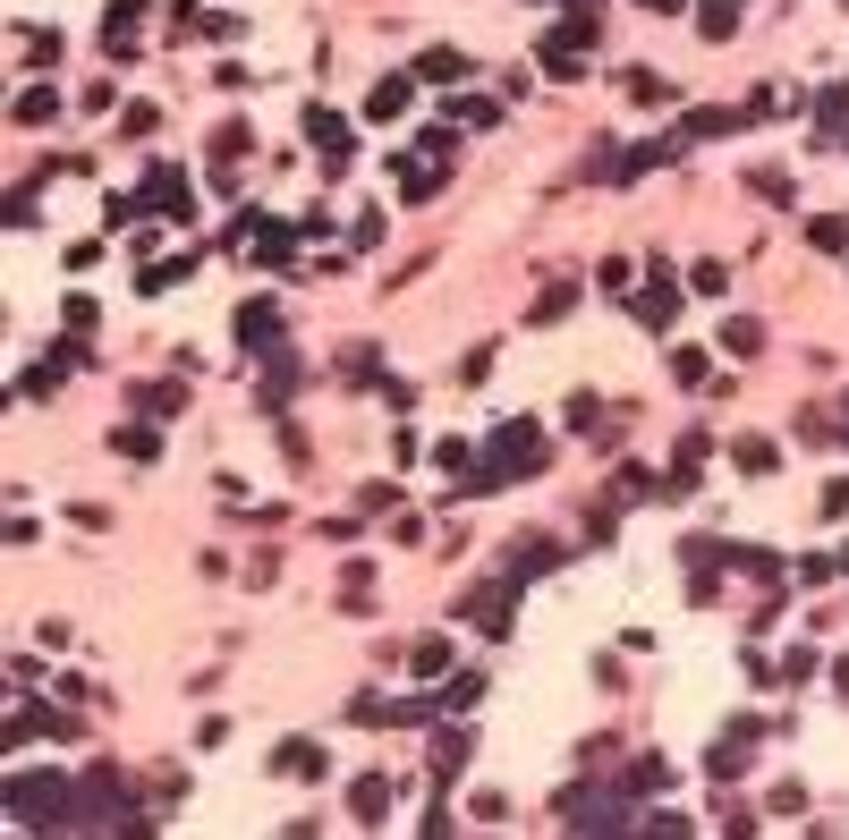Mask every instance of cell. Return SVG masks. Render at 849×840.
I'll return each mask as SVG.
<instances>
[{
    "label": "cell",
    "mask_w": 849,
    "mask_h": 840,
    "mask_svg": "<svg viewBox=\"0 0 849 840\" xmlns=\"http://www.w3.org/2000/svg\"><path fill=\"white\" fill-rule=\"evenodd\" d=\"M569 306H578V281H553V290L535 297V323H561V315H569Z\"/></svg>",
    "instance_id": "obj_16"
},
{
    "label": "cell",
    "mask_w": 849,
    "mask_h": 840,
    "mask_svg": "<svg viewBox=\"0 0 849 840\" xmlns=\"http://www.w3.org/2000/svg\"><path fill=\"white\" fill-rule=\"evenodd\" d=\"M841 120H849V86H824V94H816V128L833 136Z\"/></svg>",
    "instance_id": "obj_18"
},
{
    "label": "cell",
    "mask_w": 849,
    "mask_h": 840,
    "mask_svg": "<svg viewBox=\"0 0 849 840\" xmlns=\"http://www.w3.org/2000/svg\"><path fill=\"white\" fill-rule=\"evenodd\" d=\"M807 247H824V256H841V247H849V222H841V213H824V222H807Z\"/></svg>",
    "instance_id": "obj_17"
},
{
    "label": "cell",
    "mask_w": 849,
    "mask_h": 840,
    "mask_svg": "<svg viewBox=\"0 0 849 840\" xmlns=\"http://www.w3.org/2000/svg\"><path fill=\"white\" fill-rule=\"evenodd\" d=\"M272 773H290V781H315V773H324V747L290 739V747H281V756H272Z\"/></svg>",
    "instance_id": "obj_11"
},
{
    "label": "cell",
    "mask_w": 849,
    "mask_h": 840,
    "mask_svg": "<svg viewBox=\"0 0 849 840\" xmlns=\"http://www.w3.org/2000/svg\"><path fill=\"white\" fill-rule=\"evenodd\" d=\"M731 458H739L748 476H773V442H731Z\"/></svg>",
    "instance_id": "obj_21"
},
{
    "label": "cell",
    "mask_w": 849,
    "mask_h": 840,
    "mask_svg": "<svg viewBox=\"0 0 849 840\" xmlns=\"http://www.w3.org/2000/svg\"><path fill=\"white\" fill-rule=\"evenodd\" d=\"M671 315H680V290H671V281H654V290L637 297V323H646V331H671Z\"/></svg>",
    "instance_id": "obj_10"
},
{
    "label": "cell",
    "mask_w": 849,
    "mask_h": 840,
    "mask_svg": "<svg viewBox=\"0 0 849 840\" xmlns=\"http://www.w3.org/2000/svg\"><path fill=\"white\" fill-rule=\"evenodd\" d=\"M52 111H60V94H52V86H26V94H18V128H43Z\"/></svg>",
    "instance_id": "obj_13"
},
{
    "label": "cell",
    "mask_w": 849,
    "mask_h": 840,
    "mask_svg": "<svg viewBox=\"0 0 849 840\" xmlns=\"http://www.w3.org/2000/svg\"><path fill=\"white\" fill-rule=\"evenodd\" d=\"M697 26H705V34H714V43H722V34L739 26V0H705V9H697Z\"/></svg>",
    "instance_id": "obj_19"
},
{
    "label": "cell",
    "mask_w": 849,
    "mask_h": 840,
    "mask_svg": "<svg viewBox=\"0 0 849 840\" xmlns=\"http://www.w3.org/2000/svg\"><path fill=\"white\" fill-rule=\"evenodd\" d=\"M238 340H247V356H281V306L272 297H247L238 306Z\"/></svg>",
    "instance_id": "obj_4"
},
{
    "label": "cell",
    "mask_w": 849,
    "mask_h": 840,
    "mask_svg": "<svg viewBox=\"0 0 849 840\" xmlns=\"http://www.w3.org/2000/svg\"><path fill=\"white\" fill-rule=\"evenodd\" d=\"M9 815L26 824V832H60V824H77V781L60 773H9Z\"/></svg>",
    "instance_id": "obj_1"
},
{
    "label": "cell",
    "mask_w": 849,
    "mask_h": 840,
    "mask_svg": "<svg viewBox=\"0 0 849 840\" xmlns=\"http://www.w3.org/2000/svg\"><path fill=\"white\" fill-rule=\"evenodd\" d=\"M756 340H765V331H756V323H748V315H739V323H722V349H731V356H748V349H756Z\"/></svg>",
    "instance_id": "obj_24"
},
{
    "label": "cell",
    "mask_w": 849,
    "mask_h": 840,
    "mask_svg": "<svg viewBox=\"0 0 849 840\" xmlns=\"http://www.w3.org/2000/svg\"><path fill=\"white\" fill-rule=\"evenodd\" d=\"M476 696H485V679H476V671H459V679H442V696H433V705H442V713H459V705H476Z\"/></svg>",
    "instance_id": "obj_15"
},
{
    "label": "cell",
    "mask_w": 849,
    "mask_h": 840,
    "mask_svg": "<svg viewBox=\"0 0 849 840\" xmlns=\"http://www.w3.org/2000/svg\"><path fill=\"white\" fill-rule=\"evenodd\" d=\"M408 662H417V671H424V679H442V671H451V646H442V637H424V646H417V654H408Z\"/></svg>",
    "instance_id": "obj_22"
},
{
    "label": "cell",
    "mask_w": 849,
    "mask_h": 840,
    "mask_svg": "<svg viewBox=\"0 0 849 840\" xmlns=\"http://www.w3.org/2000/svg\"><path fill=\"white\" fill-rule=\"evenodd\" d=\"M485 467H493V476H501V485H510V476H527V467H544V433H535V424H527V417H510V424H501V433H493Z\"/></svg>",
    "instance_id": "obj_2"
},
{
    "label": "cell",
    "mask_w": 849,
    "mask_h": 840,
    "mask_svg": "<svg viewBox=\"0 0 849 840\" xmlns=\"http://www.w3.org/2000/svg\"><path fill=\"white\" fill-rule=\"evenodd\" d=\"M417 77H424V86H467V77H476V60L442 43V52H424V60H417Z\"/></svg>",
    "instance_id": "obj_7"
},
{
    "label": "cell",
    "mask_w": 849,
    "mask_h": 840,
    "mask_svg": "<svg viewBox=\"0 0 849 840\" xmlns=\"http://www.w3.org/2000/svg\"><path fill=\"white\" fill-rule=\"evenodd\" d=\"M136 408H145V417H179V390L154 383V390H136Z\"/></svg>",
    "instance_id": "obj_23"
},
{
    "label": "cell",
    "mask_w": 849,
    "mask_h": 840,
    "mask_svg": "<svg viewBox=\"0 0 849 840\" xmlns=\"http://www.w3.org/2000/svg\"><path fill=\"white\" fill-rule=\"evenodd\" d=\"M145 204H154L162 222H196V179H188V170H154V179H145Z\"/></svg>",
    "instance_id": "obj_3"
},
{
    "label": "cell",
    "mask_w": 849,
    "mask_h": 840,
    "mask_svg": "<svg viewBox=\"0 0 849 840\" xmlns=\"http://www.w3.org/2000/svg\"><path fill=\"white\" fill-rule=\"evenodd\" d=\"M722 128H739V120H731V111H697V120H688L680 136H722Z\"/></svg>",
    "instance_id": "obj_25"
},
{
    "label": "cell",
    "mask_w": 849,
    "mask_h": 840,
    "mask_svg": "<svg viewBox=\"0 0 849 840\" xmlns=\"http://www.w3.org/2000/svg\"><path fill=\"white\" fill-rule=\"evenodd\" d=\"M349 807H358V824H383V807H392V773H365L358 790H349Z\"/></svg>",
    "instance_id": "obj_9"
},
{
    "label": "cell",
    "mask_w": 849,
    "mask_h": 840,
    "mask_svg": "<svg viewBox=\"0 0 849 840\" xmlns=\"http://www.w3.org/2000/svg\"><path fill=\"white\" fill-rule=\"evenodd\" d=\"M629 790H671V764H654V756H646V764L629 773Z\"/></svg>",
    "instance_id": "obj_26"
},
{
    "label": "cell",
    "mask_w": 849,
    "mask_h": 840,
    "mask_svg": "<svg viewBox=\"0 0 849 840\" xmlns=\"http://www.w3.org/2000/svg\"><path fill=\"white\" fill-rule=\"evenodd\" d=\"M297 390V356H272V374H263V408H281Z\"/></svg>",
    "instance_id": "obj_14"
},
{
    "label": "cell",
    "mask_w": 849,
    "mask_h": 840,
    "mask_svg": "<svg viewBox=\"0 0 849 840\" xmlns=\"http://www.w3.org/2000/svg\"><path fill=\"white\" fill-rule=\"evenodd\" d=\"M544 569H561V544H535V535H519V552H510V569H501V578L527 586V578H544Z\"/></svg>",
    "instance_id": "obj_6"
},
{
    "label": "cell",
    "mask_w": 849,
    "mask_h": 840,
    "mask_svg": "<svg viewBox=\"0 0 849 840\" xmlns=\"http://www.w3.org/2000/svg\"><path fill=\"white\" fill-rule=\"evenodd\" d=\"M306 136H315L324 170H340V162H349V120H340V111H306Z\"/></svg>",
    "instance_id": "obj_5"
},
{
    "label": "cell",
    "mask_w": 849,
    "mask_h": 840,
    "mask_svg": "<svg viewBox=\"0 0 849 840\" xmlns=\"http://www.w3.org/2000/svg\"><path fill=\"white\" fill-rule=\"evenodd\" d=\"M188 272H196V256H188V263H145V272H136V290H145V297H162V290H179Z\"/></svg>",
    "instance_id": "obj_12"
},
{
    "label": "cell",
    "mask_w": 849,
    "mask_h": 840,
    "mask_svg": "<svg viewBox=\"0 0 849 840\" xmlns=\"http://www.w3.org/2000/svg\"><path fill=\"white\" fill-rule=\"evenodd\" d=\"M841 569H849V552H841Z\"/></svg>",
    "instance_id": "obj_29"
},
{
    "label": "cell",
    "mask_w": 849,
    "mask_h": 840,
    "mask_svg": "<svg viewBox=\"0 0 849 840\" xmlns=\"http://www.w3.org/2000/svg\"><path fill=\"white\" fill-rule=\"evenodd\" d=\"M637 9H654V18H680V0H637Z\"/></svg>",
    "instance_id": "obj_28"
},
{
    "label": "cell",
    "mask_w": 849,
    "mask_h": 840,
    "mask_svg": "<svg viewBox=\"0 0 849 840\" xmlns=\"http://www.w3.org/2000/svg\"><path fill=\"white\" fill-rule=\"evenodd\" d=\"M849 510V476H841V485H824V518H841Z\"/></svg>",
    "instance_id": "obj_27"
},
{
    "label": "cell",
    "mask_w": 849,
    "mask_h": 840,
    "mask_svg": "<svg viewBox=\"0 0 849 840\" xmlns=\"http://www.w3.org/2000/svg\"><path fill=\"white\" fill-rule=\"evenodd\" d=\"M433 773H442V781H451V773H467V730H451V739L433 747Z\"/></svg>",
    "instance_id": "obj_20"
},
{
    "label": "cell",
    "mask_w": 849,
    "mask_h": 840,
    "mask_svg": "<svg viewBox=\"0 0 849 840\" xmlns=\"http://www.w3.org/2000/svg\"><path fill=\"white\" fill-rule=\"evenodd\" d=\"M408 102H417V86H408V77H383V86L365 94V120H399Z\"/></svg>",
    "instance_id": "obj_8"
}]
</instances>
